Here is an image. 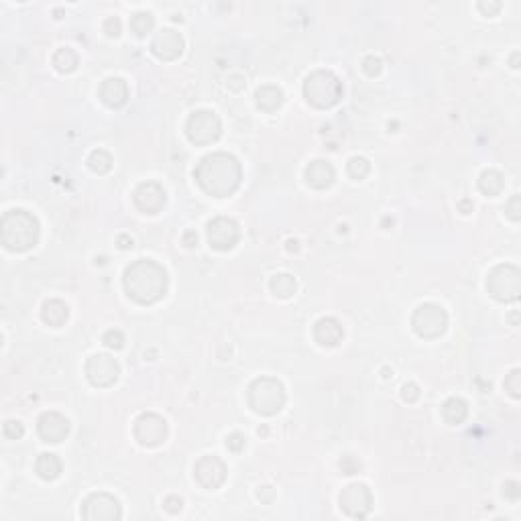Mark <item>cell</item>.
I'll use <instances>...</instances> for the list:
<instances>
[{"mask_svg": "<svg viewBox=\"0 0 521 521\" xmlns=\"http://www.w3.org/2000/svg\"><path fill=\"white\" fill-rule=\"evenodd\" d=\"M334 178H336V171H334V167L328 161L318 159V161H314V163L307 165L306 182L314 189H326V187H330V185L334 184Z\"/></svg>", "mask_w": 521, "mask_h": 521, "instance_id": "obj_19", "label": "cell"}, {"mask_svg": "<svg viewBox=\"0 0 521 521\" xmlns=\"http://www.w3.org/2000/svg\"><path fill=\"white\" fill-rule=\"evenodd\" d=\"M314 338L320 346H336L344 338V330L334 318H322L314 326Z\"/></svg>", "mask_w": 521, "mask_h": 521, "instance_id": "obj_20", "label": "cell"}, {"mask_svg": "<svg viewBox=\"0 0 521 521\" xmlns=\"http://www.w3.org/2000/svg\"><path fill=\"white\" fill-rule=\"evenodd\" d=\"M155 27V19L151 12H137L133 19H130V29L137 37H145L147 33L153 31Z\"/></svg>", "mask_w": 521, "mask_h": 521, "instance_id": "obj_29", "label": "cell"}, {"mask_svg": "<svg viewBox=\"0 0 521 521\" xmlns=\"http://www.w3.org/2000/svg\"><path fill=\"white\" fill-rule=\"evenodd\" d=\"M104 33H106L108 37H119V35H121V21H119V17L106 19V23H104Z\"/></svg>", "mask_w": 521, "mask_h": 521, "instance_id": "obj_37", "label": "cell"}, {"mask_svg": "<svg viewBox=\"0 0 521 521\" xmlns=\"http://www.w3.org/2000/svg\"><path fill=\"white\" fill-rule=\"evenodd\" d=\"M100 100L108 108H121L128 100V86L123 78H108L100 86Z\"/></svg>", "mask_w": 521, "mask_h": 521, "instance_id": "obj_18", "label": "cell"}, {"mask_svg": "<svg viewBox=\"0 0 521 521\" xmlns=\"http://www.w3.org/2000/svg\"><path fill=\"white\" fill-rule=\"evenodd\" d=\"M283 104V92L273 84H267L257 90V106L265 112H275L277 108Z\"/></svg>", "mask_w": 521, "mask_h": 521, "instance_id": "obj_22", "label": "cell"}, {"mask_svg": "<svg viewBox=\"0 0 521 521\" xmlns=\"http://www.w3.org/2000/svg\"><path fill=\"white\" fill-rule=\"evenodd\" d=\"M518 58H520V53H515V55L511 58V65H513V67H518Z\"/></svg>", "mask_w": 521, "mask_h": 521, "instance_id": "obj_43", "label": "cell"}, {"mask_svg": "<svg viewBox=\"0 0 521 521\" xmlns=\"http://www.w3.org/2000/svg\"><path fill=\"white\" fill-rule=\"evenodd\" d=\"M41 318H43L45 324H49L53 328H60L69 318V307L65 306L62 300H49V302L43 304Z\"/></svg>", "mask_w": 521, "mask_h": 521, "instance_id": "obj_21", "label": "cell"}, {"mask_svg": "<svg viewBox=\"0 0 521 521\" xmlns=\"http://www.w3.org/2000/svg\"><path fill=\"white\" fill-rule=\"evenodd\" d=\"M23 434H25V428H23V424H21V422H17V420H8V422L4 424V436H6V438H10V440H19Z\"/></svg>", "mask_w": 521, "mask_h": 521, "instance_id": "obj_34", "label": "cell"}, {"mask_svg": "<svg viewBox=\"0 0 521 521\" xmlns=\"http://www.w3.org/2000/svg\"><path fill=\"white\" fill-rule=\"evenodd\" d=\"M53 65H55V69L62 71V74L74 71V69L78 67V55H76V51L69 49V47L58 49L55 55H53Z\"/></svg>", "mask_w": 521, "mask_h": 521, "instance_id": "obj_27", "label": "cell"}, {"mask_svg": "<svg viewBox=\"0 0 521 521\" xmlns=\"http://www.w3.org/2000/svg\"><path fill=\"white\" fill-rule=\"evenodd\" d=\"M37 432H39V436H41L43 442L60 444L69 434V420L63 418L62 413H58V411H47V413H43L39 418Z\"/></svg>", "mask_w": 521, "mask_h": 521, "instance_id": "obj_17", "label": "cell"}, {"mask_svg": "<svg viewBox=\"0 0 521 521\" xmlns=\"http://www.w3.org/2000/svg\"><path fill=\"white\" fill-rule=\"evenodd\" d=\"M135 206L143 212V214H159L165 208L167 196L165 189L155 182H145V184L137 185L135 194H133Z\"/></svg>", "mask_w": 521, "mask_h": 521, "instance_id": "obj_14", "label": "cell"}, {"mask_svg": "<svg viewBox=\"0 0 521 521\" xmlns=\"http://www.w3.org/2000/svg\"><path fill=\"white\" fill-rule=\"evenodd\" d=\"M151 51L161 62H173L184 53V37L173 29H163L153 37Z\"/></svg>", "mask_w": 521, "mask_h": 521, "instance_id": "obj_16", "label": "cell"}, {"mask_svg": "<svg viewBox=\"0 0 521 521\" xmlns=\"http://www.w3.org/2000/svg\"><path fill=\"white\" fill-rule=\"evenodd\" d=\"M184 243L187 246H194V245H196V243H198V237H196L194 232H187V234H185V237H184Z\"/></svg>", "mask_w": 521, "mask_h": 521, "instance_id": "obj_42", "label": "cell"}, {"mask_svg": "<svg viewBox=\"0 0 521 521\" xmlns=\"http://www.w3.org/2000/svg\"><path fill=\"white\" fill-rule=\"evenodd\" d=\"M505 391H507L511 398L520 399V395H521V370L520 368H513V370L505 377Z\"/></svg>", "mask_w": 521, "mask_h": 521, "instance_id": "obj_31", "label": "cell"}, {"mask_svg": "<svg viewBox=\"0 0 521 521\" xmlns=\"http://www.w3.org/2000/svg\"><path fill=\"white\" fill-rule=\"evenodd\" d=\"M248 405L259 416H275L285 405V389L273 377L255 379L248 387Z\"/></svg>", "mask_w": 521, "mask_h": 521, "instance_id": "obj_4", "label": "cell"}, {"mask_svg": "<svg viewBox=\"0 0 521 521\" xmlns=\"http://www.w3.org/2000/svg\"><path fill=\"white\" fill-rule=\"evenodd\" d=\"M82 518L88 521H117L123 518V511L112 495L94 493L82 505Z\"/></svg>", "mask_w": 521, "mask_h": 521, "instance_id": "obj_9", "label": "cell"}, {"mask_svg": "<svg viewBox=\"0 0 521 521\" xmlns=\"http://www.w3.org/2000/svg\"><path fill=\"white\" fill-rule=\"evenodd\" d=\"M88 165L96 173H108L112 169V157L104 149H96L88 157Z\"/></svg>", "mask_w": 521, "mask_h": 521, "instance_id": "obj_28", "label": "cell"}, {"mask_svg": "<svg viewBox=\"0 0 521 521\" xmlns=\"http://www.w3.org/2000/svg\"><path fill=\"white\" fill-rule=\"evenodd\" d=\"M346 171L352 180H365L368 173H370V163H368L365 157H352L346 165Z\"/></svg>", "mask_w": 521, "mask_h": 521, "instance_id": "obj_30", "label": "cell"}, {"mask_svg": "<svg viewBox=\"0 0 521 521\" xmlns=\"http://www.w3.org/2000/svg\"><path fill=\"white\" fill-rule=\"evenodd\" d=\"M269 287H271V291L275 293L277 298H289L296 291V279L287 275V273H277V275L271 277Z\"/></svg>", "mask_w": 521, "mask_h": 521, "instance_id": "obj_26", "label": "cell"}, {"mask_svg": "<svg viewBox=\"0 0 521 521\" xmlns=\"http://www.w3.org/2000/svg\"><path fill=\"white\" fill-rule=\"evenodd\" d=\"M119 375H121L119 363L108 355H94L86 363V377L94 387L100 389L112 387L119 381Z\"/></svg>", "mask_w": 521, "mask_h": 521, "instance_id": "obj_10", "label": "cell"}, {"mask_svg": "<svg viewBox=\"0 0 521 521\" xmlns=\"http://www.w3.org/2000/svg\"><path fill=\"white\" fill-rule=\"evenodd\" d=\"M442 416H444V420H446L448 424L459 426V424H462V422L466 420V416H468V405H466L464 399L460 398L448 399V401L444 403V407H442Z\"/></svg>", "mask_w": 521, "mask_h": 521, "instance_id": "obj_23", "label": "cell"}, {"mask_svg": "<svg viewBox=\"0 0 521 521\" xmlns=\"http://www.w3.org/2000/svg\"><path fill=\"white\" fill-rule=\"evenodd\" d=\"M37 475L45 481H53L62 475V460L58 459L55 454H41L37 459Z\"/></svg>", "mask_w": 521, "mask_h": 521, "instance_id": "obj_24", "label": "cell"}, {"mask_svg": "<svg viewBox=\"0 0 521 521\" xmlns=\"http://www.w3.org/2000/svg\"><path fill=\"white\" fill-rule=\"evenodd\" d=\"M167 422L157 413H143L135 422V438L141 446L155 448L167 440Z\"/></svg>", "mask_w": 521, "mask_h": 521, "instance_id": "obj_11", "label": "cell"}, {"mask_svg": "<svg viewBox=\"0 0 521 521\" xmlns=\"http://www.w3.org/2000/svg\"><path fill=\"white\" fill-rule=\"evenodd\" d=\"M505 495L511 497V499H518L520 497V485L518 483H507L505 485Z\"/></svg>", "mask_w": 521, "mask_h": 521, "instance_id": "obj_41", "label": "cell"}, {"mask_svg": "<svg viewBox=\"0 0 521 521\" xmlns=\"http://www.w3.org/2000/svg\"><path fill=\"white\" fill-rule=\"evenodd\" d=\"M128 298L141 306H151L167 293V271L151 259H139L126 267L123 277Z\"/></svg>", "mask_w": 521, "mask_h": 521, "instance_id": "obj_2", "label": "cell"}, {"mask_svg": "<svg viewBox=\"0 0 521 521\" xmlns=\"http://www.w3.org/2000/svg\"><path fill=\"white\" fill-rule=\"evenodd\" d=\"M102 342L108 346V348H114V350H121L124 346V334L121 330H108L104 336H102Z\"/></svg>", "mask_w": 521, "mask_h": 521, "instance_id": "obj_32", "label": "cell"}, {"mask_svg": "<svg viewBox=\"0 0 521 521\" xmlns=\"http://www.w3.org/2000/svg\"><path fill=\"white\" fill-rule=\"evenodd\" d=\"M194 178L208 196L226 198L239 189L243 180V167L234 155L212 153L200 161Z\"/></svg>", "mask_w": 521, "mask_h": 521, "instance_id": "obj_1", "label": "cell"}, {"mask_svg": "<svg viewBox=\"0 0 521 521\" xmlns=\"http://www.w3.org/2000/svg\"><path fill=\"white\" fill-rule=\"evenodd\" d=\"M39 220L27 210H10L0 220V239L8 250L23 253L39 243Z\"/></svg>", "mask_w": 521, "mask_h": 521, "instance_id": "obj_3", "label": "cell"}, {"mask_svg": "<svg viewBox=\"0 0 521 521\" xmlns=\"http://www.w3.org/2000/svg\"><path fill=\"white\" fill-rule=\"evenodd\" d=\"M185 135L194 145H212L222 135V123L212 110H198L187 119Z\"/></svg>", "mask_w": 521, "mask_h": 521, "instance_id": "obj_8", "label": "cell"}, {"mask_svg": "<svg viewBox=\"0 0 521 521\" xmlns=\"http://www.w3.org/2000/svg\"><path fill=\"white\" fill-rule=\"evenodd\" d=\"M246 446V438L243 434H239V432H234V434H230L228 438H226V448L230 450V452H243Z\"/></svg>", "mask_w": 521, "mask_h": 521, "instance_id": "obj_33", "label": "cell"}, {"mask_svg": "<svg viewBox=\"0 0 521 521\" xmlns=\"http://www.w3.org/2000/svg\"><path fill=\"white\" fill-rule=\"evenodd\" d=\"M163 505H165V509L169 513H180L182 511V499H178V497H167Z\"/></svg>", "mask_w": 521, "mask_h": 521, "instance_id": "obj_39", "label": "cell"}, {"mask_svg": "<svg viewBox=\"0 0 521 521\" xmlns=\"http://www.w3.org/2000/svg\"><path fill=\"white\" fill-rule=\"evenodd\" d=\"M487 289L497 302H515L521 293V273L515 265H497L487 277Z\"/></svg>", "mask_w": 521, "mask_h": 521, "instance_id": "obj_6", "label": "cell"}, {"mask_svg": "<svg viewBox=\"0 0 521 521\" xmlns=\"http://www.w3.org/2000/svg\"><path fill=\"white\" fill-rule=\"evenodd\" d=\"M304 96L316 108H332L342 98V84L332 71L318 69L306 78Z\"/></svg>", "mask_w": 521, "mask_h": 521, "instance_id": "obj_5", "label": "cell"}, {"mask_svg": "<svg viewBox=\"0 0 521 521\" xmlns=\"http://www.w3.org/2000/svg\"><path fill=\"white\" fill-rule=\"evenodd\" d=\"M381 65H383V63H381L379 58H373V55H370V58H367L365 63H363V69H365V74H367V76L373 78V76H377V74L381 71Z\"/></svg>", "mask_w": 521, "mask_h": 521, "instance_id": "obj_36", "label": "cell"}, {"mask_svg": "<svg viewBox=\"0 0 521 521\" xmlns=\"http://www.w3.org/2000/svg\"><path fill=\"white\" fill-rule=\"evenodd\" d=\"M401 398H403V401H407V403L418 401V398H420V387H418L416 383H407V385H403V389H401Z\"/></svg>", "mask_w": 521, "mask_h": 521, "instance_id": "obj_35", "label": "cell"}, {"mask_svg": "<svg viewBox=\"0 0 521 521\" xmlns=\"http://www.w3.org/2000/svg\"><path fill=\"white\" fill-rule=\"evenodd\" d=\"M340 507L344 509L346 515L350 518H367L370 507H373V495L370 489L363 483H352L340 493Z\"/></svg>", "mask_w": 521, "mask_h": 521, "instance_id": "obj_12", "label": "cell"}, {"mask_svg": "<svg viewBox=\"0 0 521 521\" xmlns=\"http://www.w3.org/2000/svg\"><path fill=\"white\" fill-rule=\"evenodd\" d=\"M503 187H505V180H503V176H501L499 171H495V169L485 171V173L481 176V180H479V189H481L485 196H499V194L503 191Z\"/></svg>", "mask_w": 521, "mask_h": 521, "instance_id": "obj_25", "label": "cell"}, {"mask_svg": "<svg viewBox=\"0 0 521 521\" xmlns=\"http://www.w3.org/2000/svg\"><path fill=\"white\" fill-rule=\"evenodd\" d=\"M413 332L424 340H436L448 328V316L438 304H422L411 316Z\"/></svg>", "mask_w": 521, "mask_h": 521, "instance_id": "obj_7", "label": "cell"}, {"mask_svg": "<svg viewBox=\"0 0 521 521\" xmlns=\"http://www.w3.org/2000/svg\"><path fill=\"white\" fill-rule=\"evenodd\" d=\"M241 239L239 224L232 218L218 216L208 224V243L216 250H230Z\"/></svg>", "mask_w": 521, "mask_h": 521, "instance_id": "obj_13", "label": "cell"}, {"mask_svg": "<svg viewBox=\"0 0 521 521\" xmlns=\"http://www.w3.org/2000/svg\"><path fill=\"white\" fill-rule=\"evenodd\" d=\"M196 481L206 489H218L226 481V464L218 456H204L194 466Z\"/></svg>", "mask_w": 521, "mask_h": 521, "instance_id": "obj_15", "label": "cell"}, {"mask_svg": "<svg viewBox=\"0 0 521 521\" xmlns=\"http://www.w3.org/2000/svg\"><path fill=\"white\" fill-rule=\"evenodd\" d=\"M479 10H483L487 17H493V15H497L499 10H501V2H479Z\"/></svg>", "mask_w": 521, "mask_h": 521, "instance_id": "obj_40", "label": "cell"}, {"mask_svg": "<svg viewBox=\"0 0 521 521\" xmlns=\"http://www.w3.org/2000/svg\"><path fill=\"white\" fill-rule=\"evenodd\" d=\"M520 196H513L511 200H509V204H507V216L513 220V222H518L521 216H520Z\"/></svg>", "mask_w": 521, "mask_h": 521, "instance_id": "obj_38", "label": "cell"}]
</instances>
